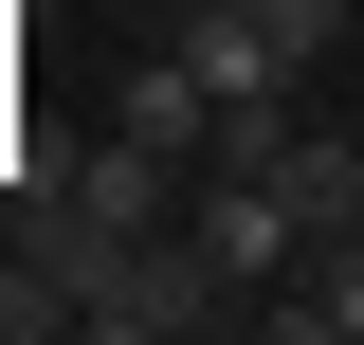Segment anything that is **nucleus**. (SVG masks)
I'll return each instance as SVG.
<instances>
[{
    "instance_id": "1",
    "label": "nucleus",
    "mask_w": 364,
    "mask_h": 345,
    "mask_svg": "<svg viewBox=\"0 0 364 345\" xmlns=\"http://www.w3.org/2000/svg\"><path fill=\"white\" fill-rule=\"evenodd\" d=\"M182 327H255V309H237V273L164 218V236H128V255L91 273V345H182Z\"/></svg>"
},
{
    "instance_id": "2",
    "label": "nucleus",
    "mask_w": 364,
    "mask_h": 345,
    "mask_svg": "<svg viewBox=\"0 0 364 345\" xmlns=\"http://www.w3.org/2000/svg\"><path fill=\"white\" fill-rule=\"evenodd\" d=\"M182 236H200V255L237 273V309H255V291H291V273H310V218L273 200V164H255V146H219V164L182 182Z\"/></svg>"
},
{
    "instance_id": "3",
    "label": "nucleus",
    "mask_w": 364,
    "mask_h": 345,
    "mask_svg": "<svg viewBox=\"0 0 364 345\" xmlns=\"http://www.w3.org/2000/svg\"><path fill=\"white\" fill-rule=\"evenodd\" d=\"M55 182H73V218L128 255V236H164V218H182V182H200V164H182V146H146V128H91Z\"/></svg>"
},
{
    "instance_id": "4",
    "label": "nucleus",
    "mask_w": 364,
    "mask_h": 345,
    "mask_svg": "<svg viewBox=\"0 0 364 345\" xmlns=\"http://www.w3.org/2000/svg\"><path fill=\"white\" fill-rule=\"evenodd\" d=\"M237 146L273 164V200L310 218V236H346V218H364V128H328V109H273V128H237Z\"/></svg>"
},
{
    "instance_id": "5",
    "label": "nucleus",
    "mask_w": 364,
    "mask_h": 345,
    "mask_svg": "<svg viewBox=\"0 0 364 345\" xmlns=\"http://www.w3.org/2000/svg\"><path fill=\"white\" fill-rule=\"evenodd\" d=\"M255 327H273V345H364V218H346V236H310L291 291H255Z\"/></svg>"
}]
</instances>
